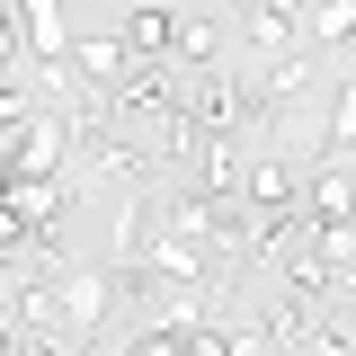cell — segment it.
Returning <instances> with one entry per match:
<instances>
[{"instance_id":"cell-4","label":"cell","mask_w":356,"mask_h":356,"mask_svg":"<svg viewBox=\"0 0 356 356\" xmlns=\"http://www.w3.org/2000/svg\"><path fill=\"white\" fill-rule=\"evenodd\" d=\"M125 44H116V27H89V36H72V81L81 89H98V98H116L125 89Z\"/></svg>"},{"instance_id":"cell-6","label":"cell","mask_w":356,"mask_h":356,"mask_svg":"<svg viewBox=\"0 0 356 356\" xmlns=\"http://www.w3.org/2000/svg\"><path fill=\"white\" fill-rule=\"evenodd\" d=\"M18 44L36 54L44 72H63V63H72V27H63V9H54V0H27V9H18Z\"/></svg>"},{"instance_id":"cell-2","label":"cell","mask_w":356,"mask_h":356,"mask_svg":"<svg viewBox=\"0 0 356 356\" xmlns=\"http://www.w3.org/2000/svg\"><path fill=\"white\" fill-rule=\"evenodd\" d=\"M285 285L303 294V303H321V285H348V232H312L285 250Z\"/></svg>"},{"instance_id":"cell-3","label":"cell","mask_w":356,"mask_h":356,"mask_svg":"<svg viewBox=\"0 0 356 356\" xmlns=\"http://www.w3.org/2000/svg\"><path fill=\"white\" fill-rule=\"evenodd\" d=\"M63 152H72V116L36 107L18 125V143H9V178H63Z\"/></svg>"},{"instance_id":"cell-8","label":"cell","mask_w":356,"mask_h":356,"mask_svg":"<svg viewBox=\"0 0 356 356\" xmlns=\"http://www.w3.org/2000/svg\"><path fill=\"white\" fill-rule=\"evenodd\" d=\"M294 27H303L294 9H241V36H250V54H285V44H294Z\"/></svg>"},{"instance_id":"cell-5","label":"cell","mask_w":356,"mask_h":356,"mask_svg":"<svg viewBox=\"0 0 356 356\" xmlns=\"http://www.w3.org/2000/svg\"><path fill=\"white\" fill-rule=\"evenodd\" d=\"M107 116H125V125H170L178 116V89H170V72H125V89L107 98Z\"/></svg>"},{"instance_id":"cell-9","label":"cell","mask_w":356,"mask_h":356,"mask_svg":"<svg viewBox=\"0 0 356 356\" xmlns=\"http://www.w3.org/2000/svg\"><path fill=\"white\" fill-rule=\"evenodd\" d=\"M170 54H178V63H214V18H178Z\"/></svg>"},{"instance_id":"cell-1","label":"cell","mask_w":356,"mask_h":356,"mask_svg":"<svg viewBox=\"0 0 356 356\" xmlns=\"http://www.w3.org/2000/svg\"><path fill=\"white\" fill-rule=\"evenodd\" d=\"M107 303H116V276H98V267H63V276H54L63 339H98V330H107Z\"/></svg>"},{"instance_id":"cell-7","label":"cell","mask_w":356,"mask_h":356,"mask_svg":"<svg viewBox=\"0 0 356 356\" xmlns=\"http://www.w3.org/2000/svg\"><path fill=\"white\" fill-rule=\"evenodd\" d=\"M170 36H178V9H161V0H143V9H125V18H116L125 63H134V54H143V63H161V54H170Z\"/></svg>"}]
</instances>
